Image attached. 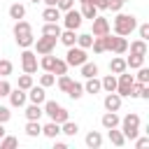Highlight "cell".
<instances>
[{
    "mask_svg": "<svg viewBox=\"0 0 149 149\" xmlns=\"http://www.w3.org/2000/svg\"><path fill=\"white\" fill-rule=\"evenodd\" d=\"M135 28H137V19H135L133 14H121V12H116V19H114V35L128 37Z\"/></svg>",
    "mask_w": 149,
    "mask_h": 149,
    "instance_id": "6da1fadb",
    "label": "cell"
},
{
    "mask_svg": "<svg viewBox=\"0 0 149 149\" xmlns=\"http://www.w3.org/2000/svg\"><path fill=\"white\" fill-rule=\"evenodd\" d=\"M44 107H42V112L49 116V121H56V123H63V121H68L70 119V114H68V109L65 107H61L56 100H44L42 102Z\"/></svg>",
    "mask_w": 149,
    "mask_h": 149,
    "instance_id": "7a4b0ae2",
    "label": "cell"
},
{
    "mask_svg": "<svg viewBox=\"0 0 149 149\" xmlns=\"http://www.w3.org/2000/svg\"><path fill=\"white\" fill-rule=\"evenodd\" d=\"M121 133H123V137L126 140H135L137 135H140V114H126L121 121Z\"/></svg>",
    "mask_w": 149,
    "mask_h": 149,
    "instance_id": "3957f363",
    "label": "cell"
},
{
    "mask_svg": "<svg viewBox=\"0 0 149 149\" xmlns=\"http://www.w3.org/2000/svg\"><path fill=\"white\" fill-rule=\"evenodd\" d=\"M65 63H68V68H79L81 63H86V49H81V47H77V44L68 47Z\"/></svg>",
    "mask_w": 149,
    "mask_h": 149,
    "instance_id": "277c9868",
    "label": "cell"
},
{
    "mask_svg": "<svg viewBox=\"0 0 149 149\" xmlns=\"http://www.w3.org/2000/svg\"><path fill=\"white\" fill-rule=\"evenodd\" d=\"M56 42H58V37L42 35V37H37V40L33 42V47H35V49H37V54L42 56V54H51V51L56 49Z\"/></svg>",
    "mask_w": 149,
    "mask_h": 149,
    "instance_id": "5b68a950",
    "label": "cell"
},
{
    "mask_svg": "<svg viewBox=\"0 0 149 149\" xmlns=\"http://www.w3.org/2000/svg\"><path fill=\"white\" fill-rule=\"evenodd\" d=\"M21 70L28 72V74L37 72V54L35 51H30V49H23L21 51Z\"/></svg>",
    "mask_w": 149,
    "mask_h": 149,
    "instance_id": "8992f818",
    "label": "cell"
},
{
    "mask_svg": "<svg viewBox=\"0 0 149 149\" xmlns=\"http://www.w3.org/2000/svg\"><path fill=\"white\" fill-rule=\"evenodd\" d=\"M133 81H135V79H133V74H128V72H121V74H116V93H119L121 98H128Z\"/></svg>",
    "mask_w": 149,
    "mask_h": 149,
    "instance_id": "52a82bcc",
    "label": "cell"
},
{
    "mask_svg": "<svg viewBox=\"0 0 149 149\" xmlns=\"http://www.w3.org/2000/svg\"><path fill=\"white\" fill-rule=\"evenodd\" d=\"M61 19H63V26H65V28H70V30H77V28L81 26V21H84V19H81V14H79L74 7H72V9H68V12H65V16H61Z\"/></svg>",
    "mask_w": 149,
    "mask_h": 149,
    "instance_id": "ba28073f",
    "label": "cell"
},
{
    "mask_svg": "<svg viewBox=\"0 0 149 149\" xmlns=\"http://www.w3.org/2000/svg\"><path fill=\"white\" fill-rule=\"evenodd\" d=\"M93 21V30H91V35L93 37H102V35H107L109 33V21L105 19V16H95V19H91Z\"/></svg>",
    "mask_w": 149,
    "mask_h": 149,
    "instance_id": "9c48e42d",
    "label": "cell"
},
{
    "mask_svg": "<svg viewBox=\"0 0 149 149\" xmlns=\"http://www.w3.org/2000/svg\"><path fill=\"white\" fill-rule=\"evenodd\" d=\"M121 100H123V98H121L116 91H112V93H107V95H105L102 105H105V109H107V112H119V109H121Z\"/></svg>",
    "mask_w": 149,
    "mask_h": 149,
    "instance_id": "30bf717a",
    "label": "cell"
},
{
    "mask_svg": "<svg viewBox=\"0 0 149 149\" xmlns=\"http://www.w3.org/2000/svg\"><path fill=\"white\" fill-rule=\"evenodd\" d=\"M26 100H28V93H26L23 88H19V86H16V88H12V91H9V105H12V107H23V105H26Z\"/></svg>",
    "mask_w": 149,
    "mask_h": 149,
    "instance_id": "8fae6325",
    "label": "cell"
},
{
    "mask_svg": "<svg viewBox=\"0 0 149 149\" xmlns=\"http://www.w3.org/2000/svg\"><path fill=\"white\" fill-rule=\"evenodd\" d=\"M28 100L30 102H35V105H42L44 100H47V93H44V86H30L28 88Z\"/></svg>",
    "mask_w": 149,
    "mask_h": 149,
    "instance_id": "7c38bea8",
    "label": "cell"
},
{
    "mask_svg": "<svg viewBox=\"0 0 149 149\" xmlns=\"http://www.w3.org/2000/svg\"><path fill=\"white\" fill-rule=\"evenodd\" d=\"M126 70H128V68H126V58H121V56L116 54V56L109 61V72H112V74H121V72H126Z\"/></svg>",
    "mask_w": 149,
    "mask_h": 149,
    "instance_id": "4fadbf2b",
    "label": "cell"
},
{
    "mask_svg": "<svg viewBox=\"0 0 149 149\" xmlns=\"http://www.w3.org/2000/svg\"><path fill=\"white\" fill-rule=\"evenodd\" d=\"M119 121H121V119H119V114H116V112H105V114H102V119H100V123H102V128H105V130H107V128H116V126H119Z\"/></svg>",
    "mask_w": 149,
    "mask_h": 149,
    "instance_id": "5bb4252c",
    "label": "cell"
},
{
    "mask_svg": "<svg viewBox=\"0 0 149 149\" xmlns=\"http://www.w3.org/2000/svg\"><path fill=\"white\" fill-rule=\"evenodd\" d=\"M61 9L58 7H44V12H42V19L44 21H49V23H58L61 21Z\"/></svg>",
    "mask_w": 149,
    "mask_h": 149,
    "instance_id": "9a60e30c",
    "label": "cell"
},
{
    "mask_svg": "<svg viewBox=\"0 0 149 149\" xmlns=\"http://www.w3.org/2000/svg\"><path fill=\"white\" fill-rule=\"evenodd\" d=\"M42 105H35V102H30L28 107H26V119L28 121H40L42 119Z\"/></svg>",
    "mask_w": 149,
    "mask_h": 149,
    "instance_id": "2e32d148",
    "label": "cell"
},
{
    "mask_svg": "<svg viewBox=\"0 0 149 149\" xmlns=\"http://www.w3.org/2000/svg\"><path fill=\"white\" fill-rule=\"evenodd\" d=\"M42 135H47L49 140H56V137L61 135V123H56V121H49L47 126H42Z\"/></svg>",
    "mask_w": 149,
    "mask_h": 149,
    "instance_id": "e0dca14e",
    "label": "cell"
},
{
    "mask_svg": "<svg viewBox=\"0 0 149 149\" xmlns=\"http://www.w3.org/2000/svg\"><path fill=\"white\" fill-rule=\"evenodd\" d=\"M128 51V40L121 37V35H114V42H112V54H126Z\"/></svg>",
    "mask_w": 149,
    "mask_h": 149,
    "instance_id": "ac0fdd59",
    "label": "cell"
},
{
    "mask_svg": "<svg viewBox=\"0 0 149 149\" xmlns=\"http://www.w3.org/2000/svg\"><path fill=\"white\" fill-rule=\"evenodd\" d=\"M128 49H130V54H137V56H147V51H149L147 40H135L128 44Z\"/></svg>",
    "mask_w": 149,
    "mask_h": 149,
    "instance_id": "d6986e66",
    "label": "cell"
},
{
    "mask_svg": "<svg viewBox=\"0 0 149 149\" xmlns=\"http://www.w3.org/2000/svg\"><path fill=\"white\" fill-rule=\"evenodd\" d=\"M102 91V86H100V79L98 77H88L86 79V84H84V93H91V95H95V93H100Z\"/></svg>",
    "mask_w": 149,
    "mask_h": 149,
    "instance_id": "ffe728a7",
    "label": "cell"
},
{
    "mask_svg": "<svg viewBox=\"0 0 149 149\" xmlns=\"http://www.w3.org/2000/svg\"><path fill=\"white\" fill-rule=\"evenodd\" d=\"M107 137H109V142H112L114 147H123V144H126L123 133H121V130H116V128H107Z\"/></svg>",
    "mask_w": 149,
    "mask_h": 149,
    "instance_id": "44dd1931",
    "label": "cell"
},
{
    "mask_svg": "<svg viewBox=\"0 0 149 149\" xmlns=\"http://www.w3.org/2000/svg\"><path fill=\"white\" fill-rule=\"evenodd\" d=\"M58 40H61L65 47H72V44H77V33H74V30H70V28H65V30H61Z\"/></svg>",
    "mask_w": 149,
    "mask_h": 149,
    "instance_id": "7402d4cb",
    "label": "cell"
},
{
    "mask_svg": "<svg viewBox=\"0 0 149 149\" xmlns=\"http://www.w3.org/2000/svg\"><path fill=\"white\" fill-rule=\"evenodd\" d=\"M86 147H91V149H100V147H102V135H100L98 130H91V133L86 135Z\"/></svg>",
    "mask_w": 149,
    "mask_h": 149,
    "instance_id": "603a6c76",
    "label": "cell"
},
{
    "mask_svg": "<svg viewBox=\"0 0 149 149\" xmlns=\"http://www.w3.org/2000/svg\"><path fill=\"white\" fill-rule=\"evenodd\" d=\"M100 86H102V91H107V93L116 91V74H105V77L100 79Z\"/></svg>",
    "mask_w": 149,
    "mask_h": 149,
    "instance_id": "cb8c5ba5",
    "label": "cell"
},
{
    "mask_svg": "<svg viewBox=\"0 0 149 149\" xmlns=\"http://www.w3.org/2000/svg\"><path fill=\"white\" fill-rule=\"evenodd\" d=\"M23 16H26V7H23L21 2H14V5H9V19L19 21V19H23Z\"/></svg>",
    "mask_w": 149,
    "mask_h": 149,
    "instance_id": "d4e9b609",
    "label": "cell"
},
{
    "mask_svg": "<svg viewBox=\"0 0 149 149\" xmlns=\"http://www.w3.org/2000/svg\"><path fill=\"white\" fill-rule=\"evenodd\" d=\"M79 14H81V19H95L98 16V9H95L93 2H84L81 9H79Z\"/></svg>",
    "mask_w": 149,
    "mask_h": 149,
    "instance_id": "484cf974",
    "label": "cell"
},
{
    "mask_svg": "<svg viewBox=\"0 0 149 149\" xmlns=\"http://www.w3.org/2000/svg\"><path fill=\"white\" fill-rule=\"evenodd\" d=\"M14 37L16 35H26V33H33V28H30V23L28 21H23V19H19V21H14Z\"/></svg>",
    "mask_w": 149,
    "mask_h": 149,
    "instance_id": "4316f807",
    "label": "cell"
},
{
    "mask_svg": "<svg viewBox=\"0 0 149 149\" xmlns=\"http://www.w3.org/2000/svg\"><path fill=\"white\" fill-rule=\"evenodd\" d=\"M65 93H68L72 100H79V98L84 95V84H79V81H72V84H70V88H68Z\"/></svg>",
    "mask_w": 149,
    "mask_h": 149,
    "instance_id": "83f0119b",
    "label": "cell"
},
{
    "mask_svg": "<svg viewBox=\"0 0 149 149\" xmlns=\"http://www.w3.org/2000/svg\"><path fill=\"white\" fill-rule=\"evenodd\" d=\"M14 40H16V44H19L21 49H30V47H33V42H35L33 33H26V35H16Z\"/></svg>",
    "mask_w": 149,
    "mask_h": 149,
    "instance_id": "f1b7e54d",
    "label": "cell"
},
{
    "mask_svg": "<svg viewBox=\"0 0 149 149\" xmlns=\"http://www.w3.org/2000/svg\"><path fill=\"white\" fill-rule=\"evenodd\" d=\"M140 65H144V56H137V54H130V56L126 58V68H130V70H137Z\"/></svg>",
    "mask_w": 149,
    "mask_h": 149,
    "instance_id": "f546056e",
    "label": "cell"
},
{
    "mask_svg": "<svg viewBox=\"0 0 149 149\" xmlns=\"http://www.w3.org/2000/svg\"><path fill=\"white\" fill-rule=\"evenodd\" d=\"M79 68H81V77H86V79L98 74V65H95V63H88V61H86V63H81Z\"/></svg>",
    "mask_w": 149,
    "mask_h": 149,
    "instance_id": "4dcf8cb0",
    "label": "cell"
},
{
    "mask_svg": "<svg viewBox=\"0 0 149 149\" xmlns=\"http://www.w3.org/2000/svg\"><path fill=\"white\" fill-rule=\"evenodd\" d=\"M26 135H28V137H37V135H42V126H40V121H28V123H26Z\"/></svg>",
    "mask_w": 149,
    "mask_h": 149,
    "instance_id": "1f68e13d",
    "label": "cell"
},
{
    "mask_svg": "<svg viewBox=\"0 0 149 149\" xmlns=\"http://www.w3.org/2000/svg\"><path fill=\"white\" fill-rule=\"evenodd\" d=\"M42 35H51V37H58V35H61V26H58V23H49V21H44Z\"/></svg>",
    "mask_w": 149,
    "mask_h": 149,
    "instance_id": "d6a6232c",
    "label": "cell"
},
{
    "mask_svg": "<svg viewBox=\"0 0 149 149\" xmlns=\"http://www.w3.org/2000/svg\"><path fill=\"white\" fill-rule=\"evenodd\" d=\"M54 61H56V56H51V54H42V58H40V68H42L44 72H51Z\"/></svg>",
    "mask_w": 149,
    "mask_h": 149,
    "instance_id": "836d02e7",
    "label": "cell"
},
{
    "mask_svg": "<svg viewBox=\"0 0 149 149\" xmlns=\"http://www.w3.org/2000/svg\"><path fill=\"white\" fill-rule=\"evenodd\" d=\"M51 72H54L56 77H58V74H68V63H65V58H56Z\"/></svg>",
    "mask_w": 149,
    "mask_h": 149,
    "instance_id": "e575fe53",
    "label": "cell"
},
{
    "mask_svg": "<svg viewBox=\"0 0 149 149\" xmlns=\"http://www.w3.org/2000/svg\"><path fill=\"white\" fill-rule=\"evenodd\" d=\"M77 130H79V126H77V123H72L70 119L61 123V133H65L68 137H72V135H77Z\"/></svg>",
    "mask_w": 149,
    "mask_h": 149,
    "instance_id": "d590c367",
    "label": "cell"
},
{
    "mask_svg": "<svg viewBox=\"0 0 149 149\" xmlns=\"http://www.w3.org/2000/svg\"><path fill=\"white\" fill-rule=\"evenodd\" d=\"M91 44H93V35H91V33H81V35H77V47L88 49Z\"/></svg>",
    "mask_w": 149,
    "mask_h": 149,
    "instance_id": "8d00e7d4",
    "label": "cell"
},
{
    "mask_svg": "<svg viewBox=\"0 0 149 149\" xmlns=\"http://www.w3.org/2000/svg\"><path fill=\"white\" fill-rule=\"evenodd\" d=\"M19 144V140L14 137V135H2L0 137V149H12V147H16Z\"/></svg>",
    "mask_w": 149,
    "mask_h": 149,
    "instance_id": "74e56055",
    "label": "cell"
},
{
    "mask_svg": "<svg viewBox=\"0 0 149 149\" xmlns=\"http://www.w3.org/2000/svg\"><path fill=\"white\" fill-rule=\"evenodd\" d=\"M133 79L140 81V84H149V70H147L144 65H140V68H137V74H135Z\"/></svg>",
    "mask_w": 149,
    "mask_h": 149,
    "instance_id": "f35d334b",
    "label": "cell"
},
{
    "mask_svg": "<svg viewBox=\"0 0 149 149\" xmlns=\"http://www.w3.org/2000/svg\"><path fill=\"white\" fill-rule=\"evenodd\" d=\"M54 84H56V74H54V72H44V74L40 77V86L49 88V86H54Z\"/></svg>",
    "mask_w": 149,
    "mask_h": 149,
    "instance_id": "ab89813d",
    "label": "cell"
},
{
    "mask_svg": "<svg viewBox=\"0 0 149 149\" xmlns=\"http://www.w3.org/2000/svg\"><path fill=\"white\" fill-rule=\"evenodd\" d=\"M12 70H14L12 61H7V58H0V77H9V74H12Z\"/></svg>",
    "mask_w": 149,
    "mask_h": 149,
    "instance_id": "60d3db41",
    "label": "cell"
},
{
    "mask_svg": "<svg viewBox=\"0 0 149 149\" xmlns=\"http://www.w3.org/2000/svg\"><path fill=\"white\" fill-rule=\"evenodd\" d=\"M33 86V74H28V72H23L21 77H19V88H23V91H28Z\"/></svg>",
    "mask_w": 149,
    "mask_h": 149,
    "instance_id": "b9f144b4",
    "label": "cell"
},
{
    "mask_svg": "<svg viewBox=\"0 0 149 149\" xmlns=\"http://www.w3.org/2000/svg\"><path fill=\"white\" fill-rule=\"evenodd\" d=\"M70 84H72V79H70L68 74H58V88H61L63 93H65V91L70 88Z\"/></svg>",
    "mask_w": 149,
    "mask_h": 149,
    "instance_id": "7bdbcfd3",
    "label": "cell"
},
{
    "mask_svg": "<svg viewBox=\"0 0 149 149\" xmlns=\"http://www.w3.org/2000/svg\"><path fill=\"white\" fill-rule=\"evenodd\" d=\"M93 51L95 54H105V42H102V37H93Z\"/></svg>",
    "mask_w": 149,
    "mask_h": 149,
    "instance_id": "ee69618b",
    "label": "cell"
},
{
    "mask_svg": "<svg viewBox=\"0 0 149 149\" xmlns=\"http://www.w3.org/2000/svg\"><path fill=\"white\" fill-rule=\"evenodd\" d=\"M9 91H12V84H9V81H7L5 77H2V79H0V98L9 95Z\"/></svg>",
    "mask_w": 149,
    "mask_h": 149,
    "instance_id": "f6af8a7d",
    "label": "cell"
},
{
    "mask_svg": "<svg viewBox=\"0 0 149 149\" xmlns=\"http://www.w3.org/2000/svg\"><path fill=\"white\" fill-rule=\"evenodd\" d=\"M56 7H58L61 12H68V9L74 7V0H56Z\"/></svg>",
    "mask_w": 149,
    "mask_h": 149,
    "instance_id": "bcb514c9",
    "label": "cell"
},
{
    "mask_svg": "<svg viewBox=\"0 0 149 149\" xmlns=\"http://www.w3.org/2000/svg\"><path fill=\"white\" fill-rule=\"evenodd\" d=\"M9 119H12V112H9V107L0 105V123H7Z\"/></svg>",
    "mask_w": 149,
    "mask_h": 149,
    "instance_id": "7dc6e473",
    "label": "cell"
},
{
    "mask_svg": "<svg viewBox=\"0 0 149 149\" xmlns=\"http://www.w3.org/2000/svg\"><path fill=\"white\" fill-rule=\"evenodd\" d=\"M121 7H123V0H107V9H112V12H121Z\"/></svg>",
    "mask_w": 149,
    "mask_h": 149,
    "instance_id": "c3c4849f",
    "label": "cell"
},
{
    "mask_svg": "<svg viewBox=\"0 0 149 149\" xmlns=\"http://www.w3.org/2000/svg\"><path fill=\"white\" fill-rule=\"evenodd\" d=\"M137 33H140V40H149V23H142L137 28Z\"/></svg>",
    "mask_w": 149,
    "mask_h": 149,
    "instance_id": "681fc988",
    "label": "cell"
},
{
    "mask_svg": "<svg viewBox=\"0 0 149 149\" xmlns=\"http://www.w3.org/2000/svg\"><path fill=\"white\" fill-rule=\"evenodd\" d=\"M135 147H137V149L149 147V137H135Z\"/></svg>",
    "mask_w": 149,
    "mask_h": 149,
    "instance_id": "f907efd6",
    "label": "cell"
},
{
    "mask_svg": "<svg viewBox=\"0 0 149 149\" xmlns=\"http://www.w3.org/2000/svg\"><path fill=\"white\" fill-rule=\"evenodd\" d=\"M95 9H107V0H93Z\"/></svg>",
    "mask_w": 149,
    "mask_h": 149,
    "instance_id": "816d5d0a",
    "label": "cell"
},
{
    "mask_svg": "<svg viewBox=\"0 0 149 149\" xmlns=\"http://www.w3.org/2000/svg\"><path fill=\"white\" fill-rule=\"evenodd\" d=\"M42 2H44L47 7H56V0H42Z\"/></svg>",
    "mask_w": 149,
    "mask_h": 149,
    "instance_id": "f5cc1de1",
    "label": "cell"
},
{
    "mask_svg": "<svg viewBox=\"0 0 149 149\" xmlns=\"http://www.w3.org/2000/svg\"><path fill=\"white\" fill-rule=\"evenodd\" d=\"M5 135V123H0V137Z\"/></svg>",
    "mask_w": 149,
    "mask_h": 149,
    "instance_id": "db71d44e",
    "label": "cell"
},
{
    "mask_svg": "<svg viewBox=\"0 0 149 149\" xmlns=\"http://www.w3.org/2000/svg\"><path fill=\"white\" fill-rule=\"evenodd\" d=\"M79 2H81V5H84V2H93V0H79Z\"/></svg>",
    "mask_w": 149,
    "mask_h": 149,
    "instance_id": "11a10c76",
    "label": "cell"
},
{
    "mask_svg": "<svg viewBox=\"0 0 149 149\" xmlns=\"http://www.w3.org/2000/svg\"><path fill=\"white\" fill-rule=\"evenodd\" d=\"M30 2H35V5H37V2H42V0H30Z\"/></svg>",
    "mask_w": 149,
    "mask_h": 149,
    "instance_id": "9f6ffc18",
    "label": "cell"
},
{
    "mask_svg": "<svg viewBox=\"0 0 149 149\" xmlns=\"http://www.w3.org/2000/svg\"><path fill=\"white\" fill-rule=\"evenodd\" d=\"M123 2H128V0H123Z\"/></svg>",
    "mask_w": 149,
    "mask_h": 149,
    "instance_id": "6f0895ef",
    "label": "cell"
}]
</instances>
